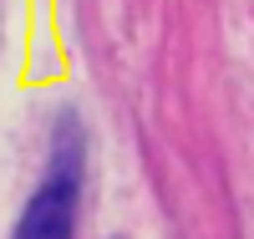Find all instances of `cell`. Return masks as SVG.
<instances>
[{
	"instance_id": "1",
	"label": "cell",
	"mask_w": 254,
	"mask_h": 239,
	"mask_svg": "<svg viewBox=\"0 0 254 239\" xmlns=\"http://www.w3.org/2000/svg\"><path fill=\"white\" fill-rule=\"evenodd\" d=\"M76 199H81V122L61 117L46 178L26 199L10 239H71L76 234Z\"/></svg>"
}]
</instances>
